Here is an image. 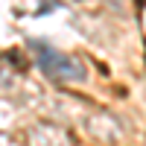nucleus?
Here are the masks:
<instances>
[{"instance_id":"obj_1","label":"nucleus","mask_w":146,"mask_h":146,"mask_svg":"<svg viewBox=\"0 0 146 146\" xmlns=\"http://www.w3.org/2000/svg\"><path fill=\"white\" fill-rule=\"evenodd\" d=\"M29 50H32V58L35 64H38V70L44 73L47 79L53 82H82L85 76H88V70H85V64L79 62L76 56H64L58 53L56 47H50L47 41H27Z\"/></svg>"},{"instance_id":"obj_3","label":"nucleus","mask_w":146,"mask_h":146,"mask_svg":"<svg viewBox=\"0 0 146 146\" xmlns=\"http://www.w3.org/2000/svg\"><path fill=\"white\" fill-rule=\"evenodd\" d=\"M0 146H15V143H12L9 137H3V135H0Z\"/></svg>"},{"instance_id":"obj_2","label":"nucleus","mask_w":146,"mask_h":146,"mask_svg":"<svg viewBox=\"0 0 146 146\" xmlns=\"http://www.w3.org/2000/svg\"><path fill=\"white\" fill-rule=\"evenodd\" d=\"M15 117H18L15 105H9L6 100H0V129H9L12 123H15Z\"/></svg>"}]
</instances>
